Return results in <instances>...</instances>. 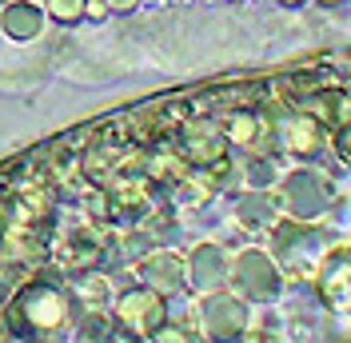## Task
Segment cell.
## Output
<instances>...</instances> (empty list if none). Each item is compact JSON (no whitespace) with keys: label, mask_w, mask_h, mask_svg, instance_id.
Instances as JSON below:
<instances>
[{"label":"cell","mask_w":351,"mask_h":343,"mask_svg":"<svg viewBox=\"0 0 351 343\" xmlns=\"http://www.w3.org/2000/svg\"><path fill=\"white\" fill-rule=\"evenodd\" d=\"M76 323V296L60 283L32 279L4 300V327L12 340H60Z\"/></svg>","instance_id":"6da1fadb"},{"label":"cell","mask_w":351,"mask_h":343,"mask_svg":"<svg viewBox=\"0 0 351 343\" xmlns=\"http://www.w3.org/2000/svg\"><path fill=\"white\" fill-rule=\"evenodd\" d=\"M112 320L120 340H152L168 323V296L148 283H136L112 300Z\"/></svg>","instance_id":"7a4b0ae2"},{"label":"cell","mask_w":351,"mask_h":343,"mask_svg":"<svg viewBox=\"0 0 351 343\" xmlns=\"http://www.w3.org/2000/svg\"><path fill=\"white\" fill-rule=\"evenodd\" d=\"M196 311H199V327L216 340H240L252 327V307L240 292H223V287L204 292Z\"/></svg>","instance_id":"3957f363"},{"label":"cell","mask_w":351,"mask_h":343,"mask_svg":"<svg viewBox=\"0 0 351 343\" xmlns=\"http://www.w3.org/2000/svg\"><path fill=\"white\" fill-rule=\"evenodd\" d=\"M228 279H232V292H240L247 303H271L280 296V283H284L280 279V268L271 263V256L267 252H256V248H247V252L236 256Z\"/></svg>","instance_id":"277c9868"},{"label":"cell","mask_w":351,"mask_h":343,"mask_svg":"<svg viewBox=\"0 0 351 343\" xmlns=\"http://www.w3.org/2000/svg\"><path fill=\"white\" fill-rule=\"evenodd\" d=\"M172 144L180 148V156L192 168H208V164H216V160L228 156V136H223V128L212 124V120H204V116L199 120H184L172 132Z\"/></svg>","instance_id":"5b68a950"},{"label":"cell","mask_w":351,"mask_h":343,"mask_svg":"<svg viewBox=\"0 0 351 343\" xmlns=\"http://www.w3.org/2000/svg\"><path fill=\"white\" fill-rule=\"evenodd\" d=\"M136 272H140V283H148L164 296H176L188 287V259L176 256V252H148Z\"/></svg>","instance_id":"8992f818"},{"label":"cell","mask_w":351,"mask_h":343,"mask_svg":"<svg viewBox=\"0 0 351 343\" xmlns=\"http://www.w3.org/2000/svg\"><path fill=\"white\" fill-rule=\"evenodd\" d=\"M56 212H60V200L56 192H44V188H24L21 196H12V224L21 228H32L48 236V228L56 224Z\"/></svg>","instance_id":"52a82bcc"},{"label":"cell","mask_w":351,"mask_h":343,"mask_svg":"<svg viewBox=\"0 0 351 343\" xmlns=\"http://www.w3.org/2000/svg\"><path fill=\"white\" fill-rule=\"evenodd\" d=\"M228 272H232V263H228V256H223L219 244H199L196 252L188 256V283L196 287L199 296L223 287V283H228Z\"/></svg>","instance_id":"ba28073f"},{"label":"cell","mask_w":351,"mask_h":343,"mask_svg":"<svg viewBox=\"0 0 351 343\" xmlns=\"http://www.w3.org/2000/svg\"><path fill=\"white\" fill-rule=\"evenodd\" d=\"M48 24V12L36 0H4L0 8V32L8 40H36Z\"/></svg>","instance_id":"9c48e42d"},{"label":"cell","mask_w":351,"mask_h":343,"mask_svg":"<svg viewBox=\"0 0 351 343\" xmlns=\"http://www.w3.org/2000/svg\"><path fill=\"white\" fill-rule=\"evenodd\" d=\"M223 136H228V148H260L263 136H271V120L263 116L260 108H232L223 116Z\"/></svg>","instance_id":"30bf717a"},{"label":"cell","mask_w":351,"mask_h":343,"mask_svg":"<svg viewBox=\"0 0 351 343\" xmlns=\"http://www.w3.org/2000/svg\"><path fill=\"white\" fill-rule=\"evenodd\" d=\"M284 200L291 215H315L324 212V204H328V192H324V180L319 176H311V172H291L284 180Z\"/></svg>","instance_id":"8fae6325"},{"label":"cell","mask_w":351,"mask_h":343,"mask_svg":"<svg viewBox=\"0 0 351 343\" xmlns=\"http://www.w3.org/2000/svg\"><path fill=\"white\" fill-rule=\"evenodd\" d=\"M284 148L291 152V156H315V152L324 148V120H315L311 112H295L291 120L284 124Z\"/></svg>","instance_id":"7c38bea8"},{"label":"cell","mask_w":351,"mask_h":343,"mask_svg":"<svg viewBox=\"0 0 351 343\" xmlns=\"http://www.w3.org/2000/svg\"><path fill=\"white\" fill-rule=\"evenodd\" d=\"M72 296H76V303H84V307H108V303L116 300V292H112V279L100 276L96 268L72 272Z\"/></svg>","instance_id":"4fadbf2b"},{"label":"cell","mask_w":351,"mask_h":343,"mask_svg":"<svg viewBox=\"0 0 351 343\" xmlns=\"http://www.w3.org/2000/svg\"><path fill=\"white\" fill-rule=\"evenodd\" d=\"M319 296L331 307H351V259L324 263V272H319Z\"/></svg>","instance_id":"5bb4252c"},{"label":"cell","mask_w":351,"mask_h":343,"mask_svg":"<svg viewBox=\"0 0 351 343\" xmlns=\"http://www.w3.org/2000/svg\"><path fill=\"white\" fill-rule=\"evenodd\" d=\"M236 215L247 228H271L276 224V204H271V196H263V192H247V196H240Z\"/></svg>","instance_id":"9a60e30c"},{"label":"cell","mask_w":351,"mask_h":343,"mask_svg":"<svg viewBox=\"0 0 351 343\" xmlns=\"http://www.w3.org/2000/svg\"><path fill=\"white\" fill-rule=\"evenodd\" d=\"M112 327H116V320H112L104 307H88L84 316H76V331H72V335L96 343V340H112V335H116Z\"/></svg>","instance_id":"2e32d148"},{"label":"cell","mask_w":351,"mask_h":343,"mask_svg":"<svg viewBox=\"0 0 351 343\" xmlns=\"http://www.w3.org/2000/svg\"><path fill=\"white\" fill-rule=\"evenodd\" d=\"M44 12H48V21L52 24H80L84 21V4L88 0H40Z\"/></svg>","instance_id":"e0dca14e"},{"label":"cell","mask_w":351,"mask_h":343,"mask_svg":"<svg viewBox=\"0 0 351 343\" xmlns=\"http://www.w3.org/2000/svg\"><path fill=\"white\" fill-rule=\"evenodd\" d=\"M247 180H252L256 188L271 184V180H276V172H271V160H267V156H263V160H252V164H247Z\"/></svg>","instance_id":"ac0fdd59"},{"label":"cell","mask_w":351,"mask_h":343,"mask_svg":"<svg viewBox=\"0 0 351 343\" xmlns=\"http://www.w3.org/2000/svg\"><path fill=\"white\" fill-rule=\"evenodd\" d=\"M108 16H112L108 0H88V4H84V21H92V24H104Z\"/></svg>","instance_id":"d6986e66"},{"label":"cell","mask_w":351,"mask_h":343,"mask_svg":"<svg viewBox=\"0 0 351 343\" xmlns=\"http://www.w3.org/2000/svg\"><path fill=\"white\" fill-rule=\"evenodd\" d=\"M192 335H196V331H180V327H172V323H164L152 340H160V343H164V340H176V343H180V340H192Z\"/></svg>","instance_id":"ffe728a7"},{"label":"cell","mask_w":351,"mask_h":343,"mask_svg":"<svg viewBox=\"0 0 351 343\" xmlns=\"http://www.w3.org/2000/svg\"><path fill=\"white\" fill-rule=\"evenodd\" d=\"M339 156L351 164V120L348 124H339Z\"/></svg>","instance_id":"44dd1931"},{"label":"cell","mask_w":351,"mask_h":343,"mask_svg":"<svg viewBox=\"0 0 351 343\" xmlns=\"http://www.w3.org/2000/svg\"><path fill=\"white\" fill-rule=\"evenodd\" d=\"M144 0H108V8L112 12H120V16H128V12H136Z\"/></svg>","instance_id":"7402d4cb"},{"label":"cell","mask_w":351,"mask_h":343,"mask_svg":"<svg viewBox=\"0 0 351 343\" xmlns=\"http://www.w3.org/2000/svg\"><path fill=\"white\" fill-rule=\"evenodd\" d=\"M280 4H284V8H300V4H304V0H280Z\"/></svg>","instance_id":"603a6c76"},{"label":"cell","mask_w":351,"mask_h":343,"mask_svg":"<svg viewBox=\"0 0 351 343\" xmlns=\"http://www.w3.org/2000/svg\"><path fill=\"white\" fill-rule=\"evenodd\" d=\"M319 4H328V8H339V4H348V0H319Z\"/></svg>","instance_id":"cb8c5ba5"},{"label":"cell","mask_w":351,"mask_h":343,"mask_svg":"<svg viewBox=\"0 0 351 343\" xmlns=\"http://www.w3.org/2000/svg\"><path fill=\"white\" fill-rule=\"evenodd\" d=\"M228 4H243V0H228Z\"/></svg>","instance_id":"d4e9b609"}]
</instances>
